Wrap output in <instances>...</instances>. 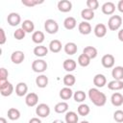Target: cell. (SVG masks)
Returning <instances> with one entry per match:
<instances>
[{"label": "cell", "instance_id": "cell-48", "mask_svg": "<svg viewBox=\"0 0 123 123\" xmlns=\"http://www.w3.org/2000/svg\"><path fill=\"white\" fill-rule=\"evenodd\" d=\"M0 123H7L6 118H4V117H0Z\"/></svg>", "mask_w": 123, "mask_h": 123}, {"label": "cell", "instance_id": "cell-4", "mask_svg": "<svg viewBox=\"0 0 123 123\" xmlns=\"http://www.w3.org/2000/svg\"><path fill=\"white\" fill-rule=\"evenodd\" d=\"M44 29L46 33L50 35H54L59 31V24L57 23L56 20L49 18L44 22Z\"/></svg>", "mask_w": 123, "mask_h": 123}, {"label": "cell", "instance_id": "cell-41", "mask_svg": "<svg viewBox=\"0 0 123 123\" xmlns=\"http://www.w3.org/2000/svg\"><path fill=\"white\" fill-rule=\"evenodd\" d=\"M86 6H87L88 9L95 11L99 7V2L97 0H87L86 1Z\"/></svg>", "mask_w": 123, "mask_h": 123}, {"label": "cell", "instance_id": "cell-37", "mask_svg": "<svg viewBox=\"0 0 123 123\" xmlns=\"http://www.w3.org/2000/svg\"><path fill=\"white\" fill-rule=\"evenodd\" d=\"M86 93H85L83 90H77L76 92L73 93V98H74V100H75L76 102H78V103L84 102V101L86 100Z\"/></svg>", "mask_w": 123, "mask_h": 123}, {"label": "cell", "instance_id": "cell-29", "mask_svg": "<svg viewBox=\"0 0 123 123\" xmlns=\"http://www.w3.org/2000/svg\"><path fill=\"white\" fill-rule=\"evenodd\" d=\"M21 28L26 32V33H33L35 30V24L32 20L26 19L21 23Z\"/></svg>", "mask_w": 123, "mask_h": 123}, {"label": "cell", "instance_id": "cell-14", "mask_svg": "<svg viewBox=\"0 0 123 123\" xmlns=\"http://www.w3.org/2000/svg\"><path fill=\"white\" fill-rule=\"evenodd\" d=\"M93 84L96 87H103L107 84V78L103 74H96L93 77Z\"/></svg>", "mask_w": 123, "mask_h": 123}, {"label": "cell", "instance_id": "cell-27", "mask_svg": "<svg viewBox=\"0 0 123 123\" xmlns=\"http://www.w3.org/2000/svg\"><path fill=\"white\" fill-rule=\"evenodd\" d=\"M77 25V21L73 16H68L63 20V26L67 30H73Z\"/></svg>", "mask_w": 123, "mask_h": 123}, {"label": "cell", "instance_id": "cell-47", "mask_svg": "<svg viewBox=\"0 0 123 123\" xmlns=\"http://www.w3.org/2000/svg\"><path fill=\"white\" fill-rule=\"evenodd\" d=\"M52 123H64L62 120H61V119H56V120H54Z\"/></svg>", "mask_w": 123, "mask_h": 123}, {"label": "cell", "instance_id": "cell-17", "mask_svg": "<svg viewBox=\"0 0 123 123\" xmlns=\"http://www.w3.org/2000/svg\"><path fill=\"white\" fill-rule=\"evenodd\" d=\"M102 12L103 13L107 14V15H110V14H112L115 11V5L114 3L112 2H106L102 5Z\"/></svg>", "mask_w": 123, "mask_h": 123}, {"label": "cell", "instance_id": "cell-38", "mask_svg": "<svg viewBox=\"0 0 123 123\" xmlns=\"http://www.w3.org/2000/svg\"><path fill=\"white\" fill-rule=\"evenodd\" d=\"M25 36H26V32H25L22 28H18V29H16V30L14 31V33H13V37H14V38L17 39V40H21V39H23V38L25 37Z\"/></svg>", "mask_w": 123, "mask_h": 123}, {"label": "cell", "instance_id": "cell-12", "mask_svg": "<svg viewBox=\"0 0 123 123\" xmlns=\"http://www.w3.org/2000/svg\"><path fill=\"white\" fill-rule=\"evenodd\" d=\"M78 30H79V32L82 35H85V36L86 35H89L91 33V31H92L91 25L87 21H82V22H80L79 25H78Z\"/></svg>", "mask_w": 123, "mask_h": 123}, {"label": "cell", "instance_id": "cell-5", "mask_svg": "<svg viewBox=\"0 0 123 123\" xmlns=\"http://www.w3.org/2000/svg\"><path fill=\"white\" fill-rule=\"evenodd\" d=\"M47 62L42 59L35 60L32 62V69L37 73H42L47 69Z\"/></svg>", "mask_w": 123, "mask_h": 123}, {"label": "cell", "instance_id": "cell-18", "mask_svg": "<svg viewBox=\"0 0 123 123\" xmlns=\"http://www.w3.org/2000/svg\"><path fill=\"white\" fill-rule=\"evenodd\" d=\"M62 66H63V69L67 72H72L75 70L76 66H77V63L74 60L72 59H66L63 62H62Z\"/></svg>", "mask_w": 123, "mask_h": 123}, {"label": "cell", "instance_id": "cell-30", "mask_svg": "<svg viewBox=\"0 0 123 123\" xmlns=\"http://www.w3.org/2000/svg\"><path fill=\"white\" fill-rule=\"evenodd\" d=\"M64 119H65V123H78L79 117L75 111H67L65 113Z\"/></svg>", "mask_w": 123, "mask_h": 123}, {"label": "cell", "instance_id": "cell-28", "mask_svg": "<svg viewBox=\"0 0 123 123\" xmlns=\"http://www.w3.org/2000/svg\"><path fill=\"white\" fill-rule=\"evenodd\" d=\"M44 38H45L44 34L41 31H36L32 35V40L37 44H41L44 41Z\"/></svg>", "mask_w": 123, "mask_h": 123}, {"label": "cell", "instance_id": "cell-49", "mask_svg": "<svg viewBox=\"0 0 123 123\" xmlns=\"http://www.w3.org/2000/svg\"><path fill=\"white\" fill-rule=\"evenodd\" d=\"M80 123H89L88 121H86V120H84V121H81Z\"/></svg>", "mask_w": 123, "mask_h": 123}, {"label": "cell", "instance_id": "cell-42", "mask_svg": "<svg viewBox=\"0 0 123 123\" xmlns=\"http://www.w3.org/2000/svg\"><path fill=\"white\" fill-rule=\"evenodd\" d=\"M8 76H9V72L6 68L1 67L0 68V81H8Z\"/></svg>", "mask_w": 123, "mask_h": 123}, {"label": "cell", "instance_id": "cell-24", "mask_svg": "<svg viewBox=\"0 0 123 123\" xmlns=\"http://www.w3.org/2000/svg\"><path fill=\"white\" fill-rule=\"evenodd\" d=\"M36 85L40 87V88H44L47 86L48 85V77L44 74H41V75H38L37 78H36Z\"/></svg>", "mask_w": 123, "mask_h": 123}, {"label": "cell", "instance_id": "cell-8", "mask_svg": "<svg viewBox=\"0 0 123 123\" xmlns=\"http://www.w3.org/2000/svg\"><path fill=\"white\" fill-rule=\"evenodd\" d=\"M25 103L28 107H35L38 103V95L35 92H30L25 97Z\"/></svg>", "mask_w": 123, "mask_h": 123}, {"label": "cell", "instance_id": "cell-7", "mask_svg": "<svg viewBox=\"0 0 123 123\" xmlns=\"http://www.w3.org/2000/svg\"><path fill=\"white\" fill-rule=\"evenodd\" d=\"M114 62H115V59H114L113 55H111V54H106L101 59V63L105 68L113 67Z\"/></svg>", "mask_w": 123, "mask_h": 123}, {"label": "cell", "instance_id": "cell-11", "mask_svg": "<svg viewBox=\"0 0 123 123\" xmlns=\"http://www.w3.org/2000/svg\"><path fill=\"white\" fill-rule=\"evenodd\" d=\"M58 10L62 12H68L72 10V3L69 0H61L58 2Z\"/></svg>", "mask_w": 123, "mask_h": 123}, {"label": "cell", "instance_id": "cell-20", "mask_svg": "<svg viewBox=\"0 0 123 123\" xmlns=\"http://www.w3.org/2000/svg\"><path fill=\"white\" fill-rule=\"evenodd\" d=\"M62 42L59 39H53L49 43V50L52 53H59L62 50Z\"/></svg>", "mask_w": 123, "mask_h": 123}, {"label": "cell", "instance_id": "cell-19", "mask_svg": "<svg viewBox=\"0 0 123 123\" xmlns=\"http://www.w3.org/2000/svg\"><path fill=\"white\" fill-rule=\"evenodd\" d=\"M111 76L113 80H118V81H123V66H115L112 68L111 71Z\"/></svg>", "mask_w": 123, "mask_h": 123}, {"label": "cell", "instance_id": "cell-10", "mask_svg": "<svg viewBox=\"0 0 123 123\" xmlns=\"http://www.w3.org/2000/svg\"><path fill=\"white\" fill-rule=\"evenodd\" d=\"M7 21L11 26H17L21 22V17L17 12H11L7 16Z\"/></svg>", "mask_w": 123, "mask_h": 123}, {"label": "cell", "instance_id": "cell-21", "mask_svg": "<svg viewBox=\"0 0 123 123\" xmlns=\"http://www.w3.org/2000/svg\"><path fill=\"white\" fill-rule=\"evenodd\" d=\"M34 54L35 56L38 57V58H42V57H45L47 54H48V48L44 45H38V46H36L34 48Z\"/></svg>", "mask_w": 123, "mask_h": 123}, {"label": "cell", "instance_id": "cell-31", "mask_svg": "<svg viewBox=\"0 0 123 123\" xmlns=\"http://www.w3.org/2000/svg\"><path fill=\"white\" fill-rule=\"evenodd\" d=\"M81 16H82V18H83L85 21L91 20V19H93V17H94V11H93V10H90V9H88V8H86V9L82 10V12H81Z\"/></svg>", "mask_w": 123, "mask_h": 123}, {"label": "cell", "instance_id": "cell-3", "mask_svg": "<svg viewBox=\"0 0 123 123\" xmlns=\"http://www.w3.org/2000/svg\"><path fill=\"white\" fill-rule=\"evenodd\" d=\"M13 92V86L9 81H0V93L2 96H10Z\"/></svg>", "mask_w": 123, "mask_h": 123}, {"label": "cell", "instance_id": "cell-16", "mask_svg": "<svg viewBox=\"0 0 123 123\" xmlns=\"http://www.w3.org/2000/svg\"><path fill=\"white\" fill-rule=\"evenodd\" d=\"M111 102L114 107H120L123 105V95L120 92L112 93L111 97Z\"/></svg>", "mask_w": 123, "mask_h": 123}, {"label": "cell", "instance_id": "cell-15", "mask_svg": "<svg viewBox=\"0 0 123 123\" xmlns=\"http://www.w3.org/2000/svg\"><path fill=\"white\" fill-rule=\"evenodd\" d=\"M28 92V86L26 85V83L20 82L16 85L15 86V94L19 97H22L24 95H26Z\"/></svg>", "mask_w": 123, "mask_h": 123}, {"label": "cell", "instance_id": "cell-33", "mask_svg": "<svg viewBox=\"0 0 123 123\" xmlns=\"http://www.w3.org/2000/svg\"><path fill=\"white\" fill-rule=\"evenodd\" d=\"M62 82H63V84H64L65 86L70 87V86H74V84L76 83V78H75L74 75H72V74L69 73V74H66V75L63 77Z\"/></svg>", "mask_w": 123, "mask_h": 123}, {"label": "cell", "instance_id": "cell-22", "mask_svg": "<svg viewBox=\"0 0 123 123\" xmlns=\"http://www.w3.org/2000/svg\"><path fill=\"white\" fill-rule=\"evenodd\" d=\"M63 50L67 55H74L77 53L78 47H77V44L75 42H67L63 46Z\"/></svg>", "mask_w": 123, "mask_h": 123}, {"label": "cell", "instance_id": "cell-9", "mask_svg": "<svg viewBox=\"0 0 123 123\" xmlns=\"http://www.w3.org/2000/svg\"><path fill=\"white\" fill-rule=\"evenodd\" d=\"M24 59H25V54L20 50L13 51L11 55V61L15 64H20L24 61Z\"/></svg>", "mask_w": 123, "mask_h": 123}, {"label": "cell", "instance_id": "cell-36", "mask_svg": "<svg viewBox=\"0 0 123 123\" xmlns=\"http://www.w3.org/2000/svg\"><path fill=\"white\" fill-rule=\"evenodd\" d=\"M77 111H78V114H79V115L86 116V115H87V114L90 112V108H89L86 104H81V105L78 107Z\"/></svg>", "mask_w": 123, "mask_h": 123}, {"label": "cell", "instance_id": "cell-43", "mask_svg": "<svg viewBox=\"0 0 123 123\" xmlns=\"http://www.w3.org/2000/svg\"><path fill=\"white\" fill-rule=\"evenodd\" d=\"M7 38H6V35H5V31L3 28L0 29V44L3 45L5 42H6Z\"/></svg>", "mask_w": 123, "mask_h": 123}, {"label": "cell", "instance_id": "cell-40", "mask_svg": "<svg viewBox=\"0 0 123 123\" xmlns=\"http://www.w3.org/2000/svg\"><path fill=\"white\" fill-rule=\"evenodd\" d=\"M113 119L118 123L123 122V111H121V110L115 111L113 112Z\"/></svg>", "mask_w": 123, "mask_h": 123}, {"label": "cell", "instance_id": "cell-46", "mask_svg": "<svg viewBox=\"0 0 123 123\" xmlns=\"http://www.w3.org/2000/svg\"><path fill=\"white\" fill-rule=\"evenodd\" d=\"M117 37H118V39H119L120 41L123 42V29H120V30L118 31V35H117Z\"/></svg>", "mask_w": 123, "mask_h": 123}, {"label": "cell", "instance_id": "cell-23", "mask_svg": "<svg viewBox=\"0 0 123 123\" xmlns=\"http://www.w3.org/2000/svg\"><path fill=\"white\" fill-rule=\"evenodd\" d=\"M83 54L86 55L90 60H92V59H95L97 57L98 52H97V49L95 47H93V46H86V47L84 48Z\"/></svg>", "mask_w": 123, "mask_h": 123}, {"label": "cell", "instance_id": "cell-32", "mask_svg": "<svg viewBox=\"0 0 123 123\" xmlns=\"http://www.w3.org/2000/svg\"><path fill=\"white\" fill-rule=\"evenodd\" d=\"M54 110L57 113H64L67 112L68 110V104L66 102H59L54 107Z\"/></svg>", "mask_w": 123, "mask_h": 123}, {"label": "cell", "instance_id": "cell-6", "mask_svg": "<svg viewBox=\"0 0 123 123\" xmlns=\"http://www.w3.org/2000/svg\"><path fill=\"white\" fill-rule=\"evenodd\" d=\"M36 113H37V115H38V117L45 118L50 114V108L45 103L38 104L36 108Z\"/></svg>", "mask_w": 123, "mask_h": 123}, {"label": "cell", "instance_id": "cell-39", "mask_svg": "<svg viewBox=\"0 0 123 123\" xmlns=\"http://www.w3.org/2000/svg\"><path fill=\"white\" fill-rule=\"evenodd\" d=\"M21 3L26 7H35L36 5L43 3V0H40V1H38V0H22Z\"/></svg>", "mask_w": 123, "mask_h": 123}, {"label": "cell", "instance_id": "cell-26", "mask_svg": "<svg viewBox=\"0 0 123 123\" xmlns=\"http://www.w3.org/2000/svg\"><path fill=\"white\" fill-rule=\"evenodd\" d=\"M108 88L111 90H120L123 88V81H118V80H112L108 83Z\"/></svg>", "mask_w": 123, "mask_h": 123}, {"label": "cell", "instance_id": "cell-35", "mask_svg": "<svg viewBox=\"0 0 123 123\" xmlns=\"http://www.w3.org/2000/svg\"><path fill=\"white\" fill-rule=\"evenodd\" d=\"M90 61H91V60H90L86 55H85V54H83V53L78 57V63H79L81 66H83V67H86V66L89 65Z\"/></svg>", "mask_w": 123, "mask_h": 123}, {"label": "cell", "instance_id": "cell-45", "mask_svg": "<svg viewBox=\"0 0 123 123\" xmlns=\"http://www.w3.org/2000/svg\"><path fill=\"white\" fill-rule=\"evenodd\" d=\"M117 9L120 12H123V0H120L117 3Z\"/></svg>", "mask_w": 123, "mask_h": 123}, {"label": "cell", "instance_id": "cell-1", "mask_svg": "<svg viewBox=\"0 0 123 123\" xmlns=\"http://www.w3.org/2000/svg\"><path fill=\"white\" fill-rule=\"evenodd\" d=\"M89 100L97 107H103L107 102V96L104 92L100 91L97 87L89 88L88 90Z\"/></svg>", "mask_w": 123, "mask_h": 123}, {"label": "cell", "instance_id": "cell-13", "mask_svg": "<svg viewBox=\"0 0 123 123\" xmlns=\"http://www.w3.org/2000/svg\"><path fill=\"white\" fill-rule=\"evenodd\" d=\"M94 35L97 37H104L107 34V26L103 23H98L95 27H94Z\"/></svg>", "mask_w": 123, "mask_h": 123}, {"label": "cell", "instance_id": "cell-44", "mask_svg": "<svg viewBox=\"0 0 123 123\" xmlns=\"http://www.w3.org/2000/svg\"><path fill=\"white\" fill-rule=\"evenodd\" d=\"M29 123H42V122H41V120H40L39 118H37V117H33V118H31V119L29 120Z\"/></svg>", "mask_w": 123, "mask_h": 123}, {"label": "cell", "instance_id": "cell-34", "mask_svg": "<svg viewBox=\"0 0 123 123\" xmlns=\"http://www.w3.org/2000/svg\"><path fill=\"white\" fill-rule=\"evenodd\" d=\"M7 114H8L9 119H11V120H12V121L17 120V119L20 117V111H19L17 109H15V108H11V109H9Z\"/></svg>", "mask_w": 123, "mask_h": 123}, {"label": "cell", "instance_id": "cell-25", "mask_svg": "<svg viewBox=\"0 0 123 123\" xmlns=\"http://www.w3.org/2000/svg\"><path fill=\"white\" fill-rule=\"evenodd\" d=\"M73 96V91L70 87L64 86L60 90V97L62 100H68Z\"/></svg>", "mask_w": 123, "mask_h": 123}, {"label": "cell", "instance_id": "cell-2", "mask_svg": "<svg viewBox=\"0 0 123 123\" xmlns=\"http://www.w3.org/2000/svg\"><path fill=\"white\" fill-rule=\"evenodd\" d=\"M122 24V17L120 15H111L108 21V27L111 31H117Z\"/></svg>", "mask_w": 123, "mask_h": 123}]
</instances>
